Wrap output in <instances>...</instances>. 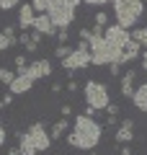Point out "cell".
I'll use <instances>...</instances> for the list:
<instances>
[{"instance_id":"obj_3","label":"cell","mask_w":147,"mask_h":155,"mask_svg":"<svg viewBox=\"0 0 147 155\" xmlns=\"http://www.w3.org/2000/svg\"><path fill=\"white\" fill-rule=\"evenodd\" d=\"M88 47H90V65H114V62L121 65V52L114 49L106 41V36H93V31H90Z\"/></svg>"},{"instance_id":"obj_16","label":"cell","mask_w":147,"mask_h":155,"mask_svg":"<svg viewBox=\"0 0 147 155\" xmlns=\"http://www.w3.org/2000/svg\"><path fill=\"white\" fill-rule=\"evenodd\" d=\"M132 101H134V106L139 111H147V83L139 85V88H134V96H132Z\"/></svg>"},{"instance_id":"obj_6","label":"cell","mask_w":147,"mask_h":155,"mask_svg":"<svg viewBox=\"0 0 147 155\" xmlns=\"http://www.w3.org/2000/svg\"><path fill=\"white\" fill-rule=\"evenodd\" d=\"M85 101H88V106L96 109V111H98V109H106V106L111 104L106 85L96 83V80H88V83H85Z\"/></svg>"},{"instance_id":"obj_11","label":"cell","mask_w":147,"mask_h":155,"mask_svg":"<svg viewBox=\"0 0 147 155\" xmlns=\"http://www.w3.org/2000/svg\"><path fill=\"white\" fill-rule=\"evenodd\" d=\"M34 31H39V34H44V36H52V34L57 31L54 28V23H52V18L47 16V13H41V16H36L34 18Z\"/></svg>"},{"instance_id":"obj_5","label":"cell","mask_w":147,"mask_h":155,"mask_svg":"<svg viewBox=\"0 0 147 155\" xmlns=\"http://www.w3.org/2000/svg\"><path fill=\"white\" fill-rule=\"evenodd\" d=\"M114 3V16L119 26L132 28L142 16V0H111Z\"/></svg>"},{"instance_id":"obj_32","label":"cell","mask_w":147,"mask_h":155,"mask_svg":"<svg viewBox=\"0 0 147 155\" xmlns=\"http://www.w3.org/2000/svg\"><path fill=\"white\" fill-rule=\"evenodd\" d=\"M13 101V93H8V96H3V106H8Z\"/></svg>"},{"instance_id":"obj_14","label":"cell","mask_w":147,"mask_h":155,"mask_svg":"<svg viewBox=\"0 0 147 155\" xmlns=\"http://www.w3.org/2000/svg\"><path fill=\"white\" fill-rule=\"evenodd\" d=\"M134 78H137L134 70H126L124 75H121V93H124L126 98H132V96H134Z\"/></svg>"},{"instance_id":"obj_9","label":"cell","mask_w":147,"mask_h":155,"mask_svg":"<svg viewBox=\"0 0 147 155\" xmlns=\"http://www.w3.org/2000/svg\"><path fill=\"white\" fill-rule=\"evenodd\" d=\"M49 72H52L49 60H39V62H31V65H28L23 72H18V75H23V78H28V80H34V83H36L39 78H47Z\"/></svg>"},{"instance_id":"obj_12","label":"cell","mask_w":147,"mask_h":155,"mask_svg":"<svg viewBox=\"0 0 147 155\" xmlns=\"http://www.w3.org/2000/svg\"><path fill=\"white\" fill-rule=\"evenodd\" d=\"M34 13H36L34 5H21V11H18V26H21V28H31L34 26V18H36Z\"/></svg>"},{"instance_id":"obj_24","label":"cell","mask_w":147,"mask_h":155,"mask_svg":"<svg viewBox=\"0 0 147 155\" xmlns=\"http://www.w3.org/2000/svg\"><path fill=\"white\" fill-rule=\"evenodd\" d=\"M18 5V0H0V8L3 11H11V8H16Z\"/></svg>"},{"instance_id":"obj_17","label":"cell","mask_w":147,"mask_h":155,"mask_svg":"<svg viewBox=\"0 0 147 155\" xmlns=\"http://www.w3.org/2000/svg\"><path fill=\"white\" fill-rule=\"evenodd\" d=\"M65 129H67V119L62 116V119H57V124L52 127V132H49V137L52 140H60L62 134H65Z\"/></svg>"},{"instance_id":"obj_26","label":"cell","mask_w":147,"mask_h":155,"mask_svg":"<svg viewBox=\"0 0 147 155\" xmlns=\"http://www.w3.org/2000/svg\"><path fill=\"white\" fill-rule=\"evenodd\" d=\"M106 18H109L106 13H96V26H103L106 28Z\"/></svg>"},{"instance_id":"obj_2","label":"cell","mask_w":147,"mask_h":155,"mask_svg":"<svg viewBox=\"0 0 147 155\" xmlns=\"http://www.w3.org/2000/svg\"><path fill=\"white\" fill-rule=\"evenodd\" d=\"M18 140H21V145H18V155H36V153H41V150H47L49 145H52V137L47 134V129H44L41 122L31 124L28 132L18 134Z\"/></svg>"},{"instance_id":"obj_13","label":"cell","mask_w":147,"mask_h":155,"mask_svg":"<svg viewBox=\"0 0 147 155\" xmlns=\"http://www.w3.org/2000/svg\"><path fill=\"white\" fill-rule=\"evenodd\" d=\"M139 57V41H134V39H129L124 47V52H121V65H126V62L137 60Z\"/></svg>"},{"instance_id":"obj_19","label":"cell","mask_w":147,"mask_h":155,"mask_svg":"<svg viewBox=\"0 0 147 155\" xmlns=\"http://www.w3.org/2000/svg\"><path fill=\"white\" fill-rule=\"evenodd\" d=\"M132 39L147 47V26H145V28H137V31H132Z\"/></svg>"},{"instance_id":"obj_10","label":"cell","mask_w":147,"mask_h":155,"mask_svg":"<svg viewBox=\"0 0 147 155\" xmlns=\"http://www.w3.org/2000/svg\"><path fill=\"white\" fill-rule=\"evenodd\" d=\"M129 140H134V122L132 119H124L116 129V142L119 145H129Z\"/></svg>"},{"instance_id":"obj_35","label":"cell","mask_w":147,"mask_h":155,"mask_svg":"<svg viewBox=\"0 0 147 155\" xmlns=\"http://www.w3.org/2000/svg\"><path fill=\"white\" fill-rule=\"evenodd\" d=\"M142 67H145V70H147V52H145V54H142Z\"/></svg>"},{"instance_id":"obj_30","label":"cell","mask_w":147,"mask_h":155,"mask_svg":"<svg viewBox=\"0 0 147 155\" xmlns=\"http://www.w3.org/2000/svg\"><path fill=\"white\" fill-rule=\"evenodd\" d=\"M109 67H111V72H114V75H119V67H121L119 62H114V65H109Z\"/></svg>"},{"instance_id":"obj_1","label":"cell","mask_w":147,"mask_h":155,"mask_svg":"<svg viewBox=\"0 0 147 155\" xmlns=\"http://www.w3.org/2000/svg\"><path fill=\"white\" fill-rule=\"evenodd\" d=\"M98 140H101V127L85 114L77 116L75 127H72L70 137H67V142H70L72 147H77V150H96Z\"/></svg>"},{"instance_id":"obj_7","label":"cell","mask_w":147,"mask_h":155,"mask_svg":"<svg viewBox=\"0 0 147 155\" xmlns=\"http://www.w3.org/2000/svg\"><path fill=\"white\" fill-rule=\"evenodd\" d=\"M88 65H90V47H88V41H80L72 49V54L62 60L65 70H80V67H88Z\"/></svg>"},{"instance_id":"obj_20","label":"cell","mask_w":147,"mask_h":155,"mask_svg":"<svg viewBox=\"0 0 147 155\" xmlns=\"http://www.w3.org/2000/svg\"><path fill=\"white\" fill-rule=\"evenodd\" d=\"M31 5H34V11H36V13H47L49 0H31Z\"/></svg>"},{"instance_id":"obj_15","label":"cell","mask_w":147,"mask_h":155,"mask_svg":"<svg viewBox=\"0 0 147 155\" xmlns=\"http://www.w3.org/2000/svg\"><path fill=\"white\" fill-rule=\"evenodd\" d=\"M8 88H11L13 96H16V93H26V91L34 88V80H28V78H23V75H16V80H13Z\"/></svg>"},{"instance_id":"obj_23","label":"cell","mask_w":147,"mask_h":155,"mask_svg":"<svg viewBox=\"0 0 147 155\" xmlns=\"http://www.w3.org/2000/svg\"><path fill=\"white\" fill-rule=\"evenodd\" d=\"M26 67H28L26 57H23V54H21V57H16V70H18V72H23V70H26Z\"/></svg>"},{"instance_id":"obj_27","label":"cell","mask_w":147,"mask_h":155,"mask_svg":"<svg viewBox=\"0 0 147 155\" xmlns=\"http://www.w3.org/2000/svg\"><path fill=\"white\" fill-rule=\"evenodd\" d=\"M85 5H103V3H109V0H83Z\"/></svg>"},{"instance_id":"obj_25","label":"cell","mask_w":147,"mask_h":155,"mask_svg":"<svg viewBox=\"0 0 147 155\" xmlns=\"http://www.w3.org/2000/svg\"><path fill=\"white\" fill-rule=\"evenodd\" d=\"M106 111H109L111 119H116V116H119V106H116V104H109V106H106Z\"/></svg>"},{"instance_id":"obj_4","label":"cell","mask_w":147,"mask_h":155,"mask_svg":"<svg viewBox=\"0 0 147 155\" xmlns=\"http://www.w3.org/2000/svg\"><path fill=\"white\" fill-rule=\"evenodd\" d=\"M80 5V0H49L47 16L52 18L54 28H67L72 21H75V8Z\"/></svg>"},{"instance_id":"obj_8","label":"cell","mask_w":147,"mask_h":155,"mask_svg":"<svg viewBox=\"0 0 147 155\" xmlns=\"http://www.w3.org/2000/svg\"><path fill=\"white\" fill-rule=\"evenodd\" d=\"M103 36H106V41H109L114 49H119V52H124V47H126V41L132 39V34H129V28H124V26H106V31H103Z\"/></svg>"},{"instance_id":"obj_34","label":"cell","mask_w":147,"mask_h":155,"mask_svg":"<svg viewBox=\"0 0 147 155\" xmlns=\"http://www.w3.org/2000/svg\"><path fill=\"white\" fill-rule=\"evenodd\" d=\"M3 142H5V129L0 127V145H3Z\"/></svg>"},{"instance_id":"obj_21","label":"cell","mask_w":147,"mask_h":155,"mask_svg":"<svg viewBox=\"0 0 147 155\" xmlns=\"http://www.w3.org/2000/svg\"><path fill=\"white\" fill-rule=\"evenodd\" d=\"M54 54L60 57V60H65V57H70V54H72V49H70V47H67V44H60V47H57V49H54Z\"/></svg>"},{"instance_id":"obj_31","label":"cell","mask_w":147,"mask_h":155,"mask_svg":"<svg viewBox=\"0 0 147 155\" xmlns=\"http://www.w3.org/2000/svg\"><path fill=\"white\" fill-rule=\"evenodd\" d=\"M67 91H70V93H75V91H77V83H75V80H70V85H67Z\"/></svg>"},{"instance_id":"obj_22","label":"cell","mask_w":147,"mask_h":155,"mask_svg":"<svg viewBox=\"0 0 147 155\" xmlns=\"http://www.w3.org/2000/svg\"><path fill=\"white\" fill-rule=\"evenodd\" d=\"M11 44H16V39H8V36H3V31H0V52H5Z\"/></svg>"},{"instance_id":"obj_28","label":"cell","mask_w":147,"mask_h":155,"mask_svg":"<svg viewBox=\"0 0 147 155\" xmlns=\"http://www.w3.org/2000/svg\"><path fill=\"white\" fill-rule=\"evenodd\" d=\"M88 39H90V28H83L80 31V41H88Z\"/></svg>"},{"instance_id":"obj_29","label":"cell","mask_w":147,"mask_h":155,"mask_svg":"<svg viewBox=\"0 0 147 155\" xmlns=\"http://www.w3.org/2000/svg\"><path fill=\"white\" fill-rule=\"evenodd\" d=\"M62 116H72V106H62Z\"/></svg>"},{"instance_id":"obj_18","label":"cell","mask_w":147,"mask_h":155,"mask_svg":"<svg viewBox=\"0 0 147 155\" xmlns=\"http://www.w3.org/2000/svg\"><path fill=\"white\" fill-rule=\"evenodd\" d=\"M13 80H16V72H13V70H5V67H0V83H3V85H11Z\"/></svg>"},{"instance_id":"obj_33","label":"cell","mask_w":147,"mask_h":155,"mask_svg":"<svg viewBox=\"0 0 147 155\" xmlns=\"http://www.w3.org/2000/svg\"><path fill=\"white\" fill-rule=\"evenodd\" d=\"M121 155H132V147H129V145H121Z\"/></svg>"}]
</instances>
